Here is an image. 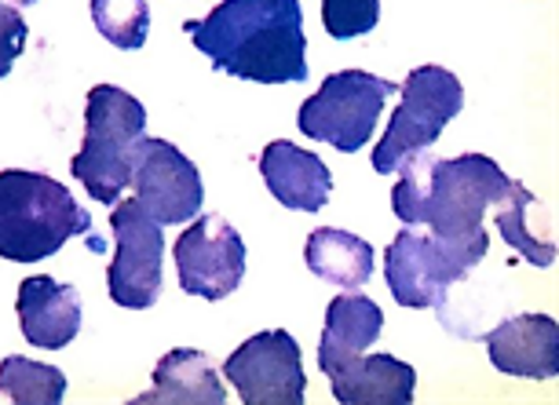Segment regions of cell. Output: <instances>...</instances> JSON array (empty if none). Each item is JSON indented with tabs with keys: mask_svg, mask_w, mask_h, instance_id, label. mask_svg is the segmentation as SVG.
Instances as JSON below:
<instances>
[{
	"mask_svg": "<svg viewBox=\"0 0 559 405\" xmlns=\"http://www.w3.org/2000/svg\"><path fill=\"white\" fill-rule=\"evenodd\" d=\"M224 372L246 405H300L304 388H308L300 344L286 329L249 336L224 361Z\"/></svg>",
	"mask_w": 559,
	"mask_h": 405,
	"instance_id": "obj_10",
	"label": "cell"
},
{
	"mask_svg": "<svg viewBox=\"0 0 559 405\" xmlns=\"http://www.w3.org/2000/svg\"><path fill=\"white\" fill-rule=\"evenodd\" d=\"M110 230L114 241H118V255H114L107 271L110 300L118 307H129V311H146V307L157 303V293H162V223L135 198H124L110 212Z\"/></svg>",
	"mask_w": 559,
	"mask_h": 405,
	"instance_id": "obj_8",
	"label": "cell"
},
{
	"mask_svg": "<svg viewBox=\"0 0 559 405\" xmlns=\"http://www.w3.org/2000/svg\"><path fill=\"white\" fill-rule=\"evenodd\" d=\"M19 329L29 347L59 350L78 340L81 333V296L73 285L56 282L48 274H34L19 285Z\"/></svg>",
	"mask_w": 559,
	"mask_h": 405,
	"instance_id": "obj_13",
	"label": "cell"
},
{
	"mask_svg": "<svg viewBox=\"0 0 559 405\" xmlns=\"http://www.w3.org/2000/svg\"><path fill=\"white\" fill-rule=\"evenodd\" d=\"M0 4H4V0H0Z\"/></svg>",
	"mask_w": 559,
	"mask_h": 405,
	"instance_id": "obj_25",
	"label": "cell"
},
{
	"mask_svg": "<svg viewBox=\"0 0 559 405\" xmlns=\"http://www.w3.org/2000/svg\"><path fill=\"white\" fill-rule=\"evenodd\" d=\"M146 106L118 84H96L84 99V143L70 162L73 179L99 205H118L132 183V154L143 140Z\"/></svg>",
	"mask_w": 559,
	"mask_h": 405,
	"instance_id": "obj_4",
	"label": "cell"
},
{
	"mask_svg": "<svg viewBox=\"0 0 559 405\" xmlns=\"http://www.w3.org/2000/svg\"><path fill=\"white\" fill-rule=\"evenodd\" d=\"M341 405H409L417 372L395 355H352L325 369Z\"/></svg>",
	"mask_w": 559,
	"mask_h": 405,
	"instance_id": "obj_14",
	"label": "cell"
},
{
	"mask_svg": "<svg viewBox=\"0 0 559 405\" xmlns=\"http://www.w3.org/2000/svg\"><path fill=\"white\" fill-rule=\"evenodd\" d=\"M399 92H403V103L392 114V124L381 135V143L373 146V168L381 176H392L406 157L428 151L464 106L461 81L442 67L409 70Z\"/></svg>",
	"mask_w": 559,
	"mask_h": 405,
	"instance_id": "obj_5",
	"label": "cell"
},
{
	"mask_svg": "<svg viewBox=\"0 0 559 405\" xmlns=\"http://www.w3.org/2000/svg\"><path fill=\"white\" fill-rule=\"evenodd\" d=\"M26 19L19 15V8L12 4H0V78H8L15 67V59L23 56L26 48Z\"/></svg>",
	"mask_w": 559,
	"mask_h": 405,
	"instance_id": "obj_23",
	"label": "cell"
},
{
	"mask_svg": "<svg viewBox=\"0 0 559 405\" xmlns=\"http://www.w3.org/2000/svg\"><path fill=\"white\" fill-rule=\"evenodd\" d=\"M399 92V84L366 70H341L322 81V88L300 106V132L314 143H325L341 154H355L369 143L384 99Z\"/></svg>",
	"mask_w": 559,
	"mask_h": 405,
	"instance_id": "obj_6",
	"label": "cell"
},
{
	"mask_svg": "<svg viewBox=\"0 0 559 405\" xmlns=\"http://www.w3.org/2000/svg\"><path fill=\"white\" fill-rule=\"evenodd\" d=\"M381 23V0H322V26L333 40L366 37Z\"/></svg>",
	"mask_w": 559,
	"mask_h": 405,
	"instance_id": "obj_22",
	"label": "cell"
},
{
	"mask_svg": "<svg viewBox=\"0 0 559 405\" xmlns=\"http://www.w3.org/2000/svg\"><path fill=\"white\" fill-rule=\"evenodd\" d=\"M140 405H224L227 391L205 350L176 347L154 366V388L135 398Z\"/></svg>",
	"mask_w": 559,
	"mask_h": 405,
	"instance_id": "obj_16",
	"label": "cell"
},
{
	"mask_svg": "<svg viewBox=\"0 0 559 405\" xmlns=\"http://www.w3.org/2000/svg\"><path fill=\"white\" fill-rule=\"evenodd\" d=\"M92 23L114 48L135 51L151 34V8L146 0H92Z\"/></svg>",
	"mask_w": 559,
	"mask_h": 405,
	"instance_id": "obj_20",
	"label": "cell"
},
{
	"mask_svg": "<svg viewBox=\"0 0 559 405\" xmlns=\"http://www.w3.org/2000/svg\"><path fill=\"white\" fill-rule=\"evenodd\" d=\"M304 260H308L311 274L347 293L362 289L373 278V245L341 227L311 230L308 245H304Z\"/></svg>",
	"mask_w": 559,
	"mask_h": 405,
	"instance_id": "obj_18",
	"label": "cell"
},
{
	"mask_svg": "<svg viewBox=\"0 0 559 405\" xmlns=\"http://www.w3.org/2000/svg\"><path fill=\"white\" fill-rule=\"evenodd\" d=\"M0 394H8L15 405H59L67 394V377L45 361L8 355L0 361Z\"/></svg>",
	"mask_w": 559,
	"mask_h": 405,
	"instance_id": "obj_19",
	"label": "cell"
},
{
	"mask_svg": "<svg viewBox=\"0 0 559 405\" xmlns=\"http://www.w3.org/2000/svg\"><path fill=\"white\" fill-rule=\"evenodd\" d=\"M12 8H29V4H37V0H8Z\"/></svg>",
	"mask_w": 559,
	"mask_h": 405,
	"instance_id": "obj_24",
	"label": "cell"
},
{
	"mask_svg": "<svg viewBox=\"0 0 559 405\" xmlns=\"http://www.w3.org/2000/svg\"><path fill=\"white\" fill-rule=\"evenodd\" d=\"M179 289L202 300H227L246 278V241L219 212H205L176 238Z\"/></svg>",
	"mask_w": 559,
	"mask_h": 405,
	"instance_id": "obj_9",
	"label": "cell"
},
{
	"mask_svg": "<svg viewBox=\"0 0 559 405\" xmlns=\"http://www.w3.org/2000/svg\"><path fill=\"white\" fill-rule=\"evenodd\" d=\"M260 176L274 201L297 212H319L330 201L333 176L319 154L293 146L289 140H274L260 154Z\"/></svg>",
	"mask_w": 559,
	"mask_h": 405,
	"instance_id": "obj_15",
	"label": "cell"
},
{
	"mask_svg": "<svg viewBox=\"0 0 559 405\" xmlns=\"http://www.w3.org/2000/svg\"><path fill=\"white\" fill-rule=\"evenodd\" d=\"M479 260L464 249L439 241L436 234H420L417 227H406L395 234V241L384 249V278L399 307H439L447 293Z\"/></svg>",
	"mask_w": 559,
	"mask_h": 405,
	"instance_id": "obj_7",
	"label": "cell"
},
{
	"mask_svg": "<svg viewBox=\"0 0 559 405\" xmlns=\"http://www.w3.org/2000/svg\"><path fill=\"white\" fill-rule=\"evenodd\" d=\"M403 179L392 190V209L406 227H428L439 241L483 260L490 238L483 230L487 209H498L512 190V179L487 154L431 157L420 151L406 157Z\"/></svg>",
	"mask_w": 559,
	"mask_h": 405,
	"instance_id": "obj_1",
	"label": "cell"
},
{
	"mask_svg": "<svg viewBox=\"0 0 559 405\" xmlns=\"http://www.w3.org/2000/svg\"><path fill=\"white\" fill-rule=\"evenodd\" d=\"M384 329V311L362 293H344L325 307V329L319 340V366L322 372L341 358L362 355L377 344Z\"/></svg>",
	"mask_w": 559,
	"mask_h": 405,
	"instance_id": "obj_17",
	"label": "cell"
},
{
	"mask_svg": "<svg viewBox=\"0 0 559 405\" xmlns=\"http://www.w3.org/2000/svg\"><path fill=\"white\" fill-rule=\"evenodd\" d=\"M183 29L213 70L257 84L308 81V37L300 0H219Z\"/></svg>",
	"mask_w": 559,
	"mask_h": 405,
	"instance_id": "obj_2",
	"label": "cell"
},
{
	"mask_svg": "<svg viewBox=\"0 0 559 405\" xmlns=\"http://www.w3.org/2000/svg\"><path fill=\"white\" fill-rule=\"evenodd\" d=\"M135 201L151 212L157 223H187L202 212L205 187L194 162L179 154L173 143L143 135L132 154V183Z\"/></svg>",
	"mask_w": 559,
	"mask_h": 405,
	"instance_id": "obj_11",
	"label": "cell"
},
{
	"mask_svg": "<svg viewBox=\"0 0 559 405\" xmlns=\"http://www.w3.org/2000/svg\"><path fill=\"white\" fill-rule=\"evenodd\" d=\"M490 366L523 380L559 377V322L548 314H515L487 336Z\"/></svg>",
	"mask_w": 559,
	"mask_h": 405,
	"instance_id": "obj_12",
	"label": "cell"
},
{
	"mask_svg": "<svg viewBox=\"0 0 559 405\" xmlns=\"http://www.w3.org/2000/svg\"><path fill=\"white\" fill-rule=\"evenodd\" d=\"M531 205H534V194L523 183H515V179H512L509 198H504L501 205H498V234L512 245L515 252L526 255V263L552 266L556 245L552 241H537L534 234L526 230V209H531Z\"/></svg>",
	"mask_w": 559,
	"mask_h": 405,
	"instance_id": "obj_21",
	"label": "cell"
},
{
	"mask_svg": "<svg viewBox=\"0 0 559 405\" xmlns=\"http://www.w3.org/2000/svg\"><path fill=\"white\" fill-rule=\"evenodd\" d=\"M78 234L88 238L92 216L59 179L29 168L0 172V260L40 263Z\"/></svg>",
	"mask_w": 559,
	"mask_h": 405,
	"instance_id": "obj_3",
	"label": "cell"
}]
</instances>
